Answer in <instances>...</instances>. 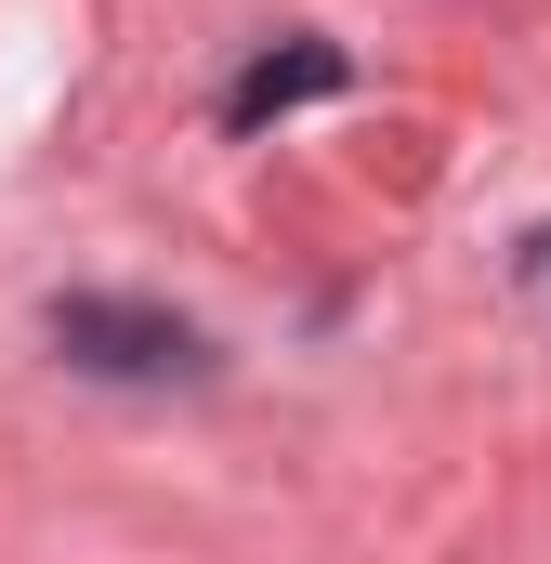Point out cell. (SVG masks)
Masks as SVG:
<instances>
[{"label": "cell", "mask_w": 551, "mask_h": 564, "mask_svg": "<svg viewBox=\"0 0 551 564\" xmlns=\"http://www.w3.org/2000/svg\"><path fill=\"white\" fill-rule=\"evenodd\" d=\"M315 93H342V53H328V40H289V53H263V66L224 93V119H237V132H276V119L315 106Z\"/></svg>", "instance_id": "cell-2"}, {"label": "cell", "mask_w": 551, "mask_h": 564, "mask_svg": "<svg viewBox=\"0 0 551 564\" xmlns=\"http://www.w3.org/2000/svg\"><path fill=\"white\" fill-rule=\"evenodd\" d=\"M53 355H79V368H106V381H184V368H197V328L158 315V302L79 289V302H53Z\"/></svg>", "instance_id": "cell-1"}]
</instances>
